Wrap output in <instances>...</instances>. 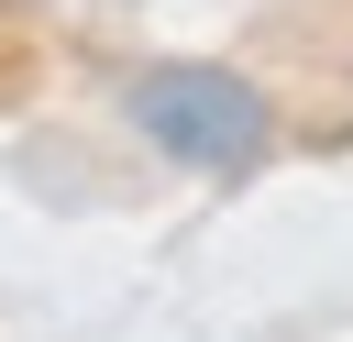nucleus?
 Here are the masks:
<instances>
[{
  "instance_id": "nucleus-1",
  "label": "nucleus",
  "mask_w": 353,
  "mask_h": 342,
  "mask_svg": "<svg viewBox=\"0 0 353 342\" xmlns=\"http://www.w3.org/2000/svg\"><path fill=\"white\" fill-rule=\"evenodd\" d=\"M121 121H132L165 165H188V177H243V165H265V143H276V99H265L243 66H199V55L132 66V77H121Z\"/></svg>"
}]
</instances>
